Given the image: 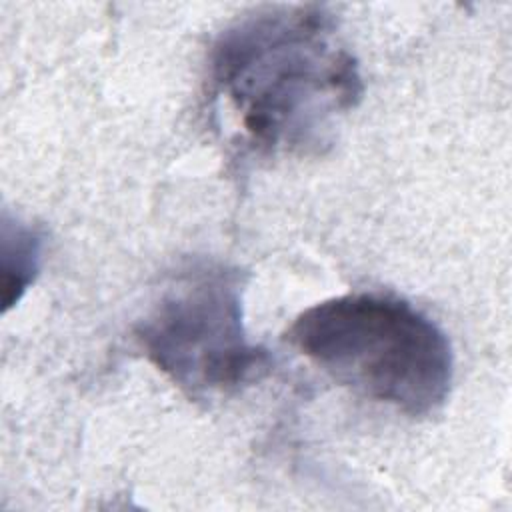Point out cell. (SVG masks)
Masks as SVG:
<instances>
[{"label":"cell","instance_id":"7a4b0ae2","mask_svg":"<svg viewBox=\"0 0 512 512\" xmlns=\"http://www.w3.org/2000/svg\"><path fill=\"white\" fill-rule=\"evenodd\" d=\"M288 342L350 390L428 416L448 398L454 354L444 330L408 300L352 292L302 310Z\"/></svg>","mask_w":512,"mask_h":512},{"label":"cell","instance_id":"277c9868","mask_svg":"<svg viewBox=\"0 0 512 512\" xmlns=\"http://www.w3.org/2000/svg\"><path fill=\"white\" fill-rule=\"evenodd\" d=\"M42 260V236L24 222L2 220V308L8 312L26 294Z\"/></svg>","mask_w":512,"mask_h":512},{"label":"cell","instance_id":"6da1fadb","mask_svg":"<svg viewBox=\"0 0 512 512\" xmlns=\"http://www.w3.org/2000/svg\"><path fill=\"white\" fill-rule=\"evenodd\" d=\"M208 86L258 156L320 152L364 94L356 58L318 4L266 6L228 24L208 54Z\"/></svg>","mask_w":512,"mask_h":512},{"label":"cell","instance_id":"3957f363","mask_svg":"<svg viewBox=\"0 0 512 512\" xmlns=\"http://www.w3.org/2000/svg\"><path fill=\"white\" fill-rule=\"evenodd\" d=\"M244 280L222 264L178 274L134 328L144 356L194 400L228 396L266 374L270 354L250 342Z\"/></svg>","mask_w":512,"mask_h":512}]
</instances>
